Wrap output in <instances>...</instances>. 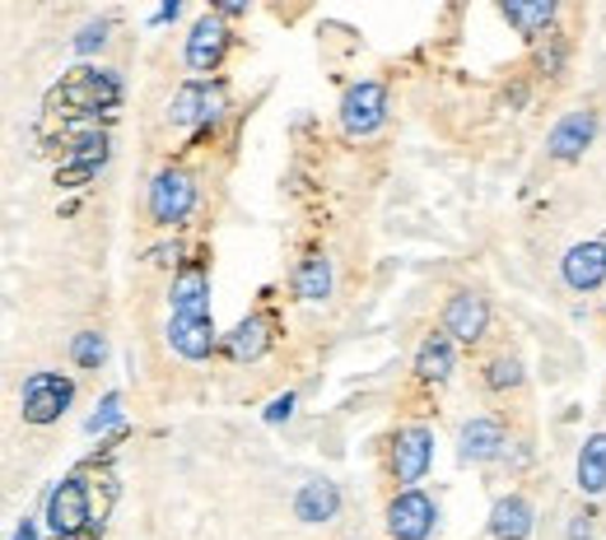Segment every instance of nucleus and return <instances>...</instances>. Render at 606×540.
<instances>
[{"instance_id": "obj_1", "label": "nucleus", "mask_w": 606, "mask_h": 540, "mask_svg": "<svg viewBox=\"0 0 606 540\" xmlns=\"http://www.w3.org/2000/svg\"><path fill=\"white\" fill-rule=\"evenodd\" d=\"M48 531L57 540H94L103 531V522L94 517V499H89L84 476H65L48 494Z\"/></svg>"}, {"instance_id": "obj_2", "label": "nucleus", "mask_w": 606, "mask_h": 540, "mask_svg": "<svg viewBox=\"0 0 606 540\" xmlns=\"http://www.w3.org/2000/svg\"><path fill=\"white\" fill-rule=\"evenodd\" d=\"M75 401V382L65 373H29L24 387H19V415L29 424H57Z\"/></svg>"}, {"instance_id": "obj_3", "label": "nucleus", "mask_w": 606, "mask_h": 540, "mask_svg": "<svg viewBox=\"0 0 606 540\" xmlns=\"http://www.w3.org/2000/svg\"><path fill=\"white\" fill-rule=\"evenodd\" d=\"M192 210H196V177L183 173V168L154 173V183H150V219L164 224V229H177Z\"/></svg>"}, {"instance_id": "obj_4", "label": "nucleus", "mask_w": 606, "mask_h": 540, "mask_svg": "<svg viewBox=\"0 0 606 540\" xmlns=\"http://www.w3.org/2000/svg\"><path fill=\"white\" fill-rule=\"evenodd\" d=\"M388 466H392V480L397 485L415 489L424 476H430V466H434V434L424 429V424H407V429H397Z\"/></svg>"}, {"instance_id": "obj_5", "label": "nucleus", "mask_w": 606, "mask_h": 540, "mask_svg": "<svg viewBox=\"0 0 606 540\" xmlns=\"http://www.w3.org/2000/svg\"><path fill=\"white\" fill-rule=\"evenodd\" d=\"M57 98L61 107H75V112H103L122 103V80L117 71H71L57 89Z\"/></svg>"}, {"instance_id": "obj_6", "label": "nucleus", "mask_w": 606, "mask_h": 540, "mask_svg": "<svg viewBox=\"0 0 606 540\" xmlns=\"http://www.w3.org/2000/svg\"><path fill=\"white\" fill-rule=\"evenodd\" d=\"M439 522V508L424 489H401L388 503V536L392 540H430Z\"/></svg>"}, {"instance_id": "obj_7", "label": "nucleus", "mask_w": 606, "mask_h": 540, "mask_svg": "<svg viewBox=\"0 0 606 540\" xmlns=\"http://www.w3.org/2000/svg\"><path fill=\"white\" fill-rule=\"evenodd\" d=\"M388 117V89L378 80H355L341 98V126L350 135H373Z\"/></svg>"}, {"instance_id": "obj_8", "label": "nucleus", "mask_w": 606, "mask_h": 540, "mask_svg": "<svg viewBox=\"0 0 606 540\" xmlns=\"http://www.w3.org/2000/svg\"><path fill=\"white\" fill-rule=\"evenodd\" d=\"M485 326H490V303L476 294V289H458V294L443 303V335L448 341L476 345V341H485Z\"/></svg>"}, {"instance_id": "obj_9", "label": "nucleus", "mask_w": 606, "mask_h": 540, "mask_svg": "<svg viewBox=\"0 0 606 540\" xmlns=\"http://www.w3.org/2000/svg\"><path fill=\"white\" fill-rule=\"evenodd\" d=\"M229 24L210 10V14H201L196 24H192V38H187V71H196V75H210V71H219V61H224V52H229Z\"/></svg>"}, {"instance_id": "obj_10", "label": "nucleus", "mask_w": 606, "mask_h": 540, "mask_svg": "<svg viewBox=\"0 0 606 540\" xmlns=\"http://www.w3.org/2000/svg\"><path fill=\"white\" fill-rule=\"evenodd\" d=\"M219 107H224V89L210 84V80H187L183 89L173 94L168 103V122L173 126H196V122H215L219 117Z\"/></svg>"}, {"instance_id": "obj_11", "label": "nucleus", "mask_w": 606, "mask_h": 540, "mask_svg": "<svg viewBox=\"0 0 606 540\" xmlns=\"http://www.w3.org/2000/svg\"><path fill=\"white\" fill-rule=\"evenodd\" d=\"M593 135H597V112H588V107L565 112V117H559L551 126V135H546V154H551V159H559V164H574L578 154L593 145Z\"/></svg>"}, {"instance_id": "obj_12", "label": "nucleus", "mask_w": 606, "mask_h": 540, "mask_svg": "<svg viewBox=\"0 0 606 540\" xmlns=\"http://www.w3.org/2000/svg\"><path fill=\"white\" fill-rule=\"evenodd\" d=\"M559 276H565V284L574 289V294H593V289L606 284V242H574L565 261H559Z\"/></svg>"}, {"instance_id": "obj_13", "label": "nucleus", "mask_w": 606, "mask_h": 540, "mask_svg": "<svg viewBox=\"0 0 606 540\" xmlns=\"http://www.w3.org/2000/svg\"><path fill=\"white\" fill-rule=\"evenodd\" d=\"M504 447H509V429L500 419H490V415L466 419L462 434H458L462 461H495V457H504Z\"/></svg>"}, {"instance_id": "obj_14", "label": "nucleus", "mask_w": 606, "mask_h": 540, "mask_svg": "<svg viewBox=\"0 0 606 540\" xmlns=\"http://www.w3.org/2000/svg\"><path fill=\"white\" fill-rule=\"evenodd\" d=\"M168 318H210V280L201 266L177 270L168 289Z\"/></svg>"}, {"instance_id": "obj_15", "label": "nucleus", "mask_w": 606, "mask_h": 540, "mask_svg": "<svg viewBox=\"0 0 606 540\" xmlns=\"http://www.w3.org/2000/svg\"><path fill=\"white\" fill-rule=\"evenodd\" d=\"M168 345L192 359V364H201V359H210L219 335H215V322L210 318H168Z\"/></svg>"}, {"instance_id": "obj_16", "label": "nucleus", "mask_w": 606, "mask_h": 540, "mask_svg": "<svg viewBox=\"0 0 606 540\" xmlns=\"http://www.w3.org/2000/svg\"><path fill=\"white\" fill-rule=\"evenodd\" d=\"M532 527H536V512L523 494H504V499H495V508H490V536L495 540H527Z\"/></svg>"}, {"instance_id": "obj_17", "label": "nucleus", "mask_w": 606, "mask_h": 540, "mask_svg": "<svg viewBox=\"0 0 606 540\" xmlns=\"http://www.w3.org/2000/svg\"><path fill=\"white\" fill-rule=\"evenodd\" d=\"M271 331H276V322L266 318V312H253V318H243L234 331H229V354L238 359V364H257V359L271 350Z\"/></svg>"}, {"instance_id": "obj_18", "label": "nucleus", "mask_w": 606, "mask_h": 540, "mask_svg": "<svg viewBox=\"0 0 606 540\" xmlns=\"http://www.w3.org/2000/svg\"><path fill=\"white\" fill-rule=\"evenodd\" d=\"M336 512H341V489H336L331 480H308L295 494V517H299V522H308V527L331 522Z\"/></svg>"}, {"instance_id": "obj_19", "label": "nucleus", "mask_w": 606, "mask_h": 540, "mask_svg": "<svg viewBox=\"0 0 606 540\" xmlns=\"http://www.w3.org/2000/svg\"><path fill=\"white\" fill-rule=\"evenodd\" d=\"M458 368V354H453V341L448 335H430L420 350H415V377L420 382H448Z\"/></svg>"}, {"instance_id": "obj_20", "label": "nucleus", "mask_w": 606, "mask_h": 540, "mask_svg": "<svg viewBox=\"0 0 606 540\" xmlns=\"http://www.w3.org/2000/svg\"><path fill=\"white\" fill-rule=\"evenodd\" d=\"M578 489L583 494H606V434H588L578 447Z\"/></svg>"}, {"instance_id": "obj_21", "label": "nucleus", "mask_w": 606, "mask_h": 540, "mask_svg": "<svg viewBox=\"0 0 606 540\" xmlns=\"http://www.w3.org/2000/svg\"><path fill=\"white\" fill-rule=\"evenodd\" d=\"M295 299H304V303L331 299V261L322 252H312L308 261H299V270H295Z\"/></svg>"}, {"instance_id": "obj_22", "label": "nucleus", "mask_w": 606, "mask_h": 540, "mask_svg": "<svg viewBox=\"0 0 606 540\" xmlns=\"http://www.w3.org/2000/svg\"><path fill=\"white\" fill-rule=\"evenodd\" d=\"M504 19H509V24L518 29L523 38H536V33L551 29L555 0H532V6H523V0H509V6H504Z\"/></svg>"}, {"instance_id": "obj_23", "label": "nucleus", "mask_w": 606, "mask_h": 540, "mask_svg": "<svg viewBox=\"0 0 606 540\" xmlns=\"http://www.w3.org/2000/svg\"><path fill=\"white\" fill-rule=\"evenodd\" d=\"M71 359H75V368H103L107 335H103V331H80V335H71Z\"/></svg>"}, {"instance_id": "obj_24", "label": "nucleus", "mask_w": 606, "mask_h": 540, "mask_svg": "<svg viewBox=\"0 0 606 540\" xmlns=\"http://www.w3.org/2000/svg\"><path fill=\"white\" fill-rule=\"evenodd\" d=\"M485 387L490 392H518L523 387V364L513 354H500L485 364Z\"/></svg>"}, {"instance_id": "obj_25", "label": "nucleus", "mask_w": 606, "mask_h": 540, "mask_svg": "<svg viewBox=\"0 0 606 540\" xmlns=\"http://www.w3.org/2000/svg\"><path fill=\"white\" fill-rule=\"evenodd\" d=\"M112 424H122V396H117V392H107V396L99 401V411L84 419V434H89V438H99V434L112 429Z\"/></svg>"}, {"instance_id": "obj_26", "label": "nucleus", "mask_w": 606, "mask_h": 540, "mask_svg": "<svg viewBox=\"0 0 606 540\" xmlns=\"http://www.w3.org/2000/svg\"><path fill=\"white\" fill-rule=\"evenodd\" d=\"M103 42H107V19H94V24H84V29L75 33L71 48H75V56H94Z\"/></svg>"}, {"instance_id": "obj_27", "label": "nucleus", "mask_w": 606, "mask_h": 540, "mask_svg": "<svg viewBox=\"0 0 606 540\" xmlns=\"http://www.w3.org/2000/svg\"><path fill=\"white\" fill-rule=\"evenodd\" d=\"M295 405H299V396H295V392H285V396H276L271 405H266V415H261V419H266V424H285L289 415H295Z\"/></svg>"}, {"instance_id": "obj_28", "label": "nucleus", "mask_w": 606, "mask_h": 540, "mask_svg": "<svg viewBox=\"0 0 606 540\" xmlns=\"http://www.w3.org/2000/svg\"><path fill=\"white\" fill-rule=\"evenodd\" d=\"M177 14H183V0H168V6H164L160 14H154V24H173Z\"/></svg>"}, {"instance_id": "obj_29", "label": "nucleus", "mask_w": 606, "mask_h": 540, "mask_svg": "<svg viewBox=\"0 0 606 540\" xmlns=\"http://www.w3.org/2000/svg\"><path fill=\"white\" fill-rule=\"evenodd\" d=\"M14 540H42V536H38V522H33V517H24V522L14 527Z\"/></svg>"}, {"instance_id": "obj_30", "label": "nucleus", "mask_w": 606, "mask_h": 540, "mask_svg": "<svg viewBox=\"0 0 606 540\" xmlns=\"http://www.w3.org/2000/svg\"><path fill=\"white\" fill-rule=\"evenodd\" d=\"M569 540H588V522H583V517H578V522L569 527Z\"/></svg>"}]
</instances>
